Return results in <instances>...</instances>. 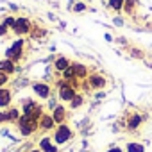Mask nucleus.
Segmentation results:
<instances>
[{"instance_id":"obj_1","label":"nucleus","mask_w":152,"mask_h":152,"mask_svg":"<svg viewBox=\"0 0 152 152\" xmlns=\"http://www.w3.org/2000/svg\"><path fill=\"white\" fill-rule=\"evenodd\" d=\"M16 127H18V131H20V134L22 136H32L39 127H38V120H34V118H31V116H25V115H22L20 116V120L16 122Z\"/></svg>"},{"instance_id":"obj_2","label":"nucleus","mask_w":152,"mask_h":152,"mask_svg":"<svg viewBox=\"0 0 152 152\" xmlns=\"http://www.w3.org/2000/svg\"><path fill=\"white\" fill-rule=\"evenodd\" d=\"M22 115L31 116V118H34V120L39 122V118H41V115H43V107H41L36 100L25 99V100H23V106H22Z\"/></svg>"},{"instance_id":"obj_3","label":"nucleus","mask_w":152,"mask_h":152,"mask_svg":"<svg viewBox=\"0 0 152 152\" xmlns=\"http://www.w3.org/2000/svg\"><path fill=\"white\" fill-rule=\"evenodd\" d=\"M72 136H73L72 127L66 125V124H61V125H57V127L54 129L52 140L56 141V145H64V143H68V141L72 140Z\"/></svg>"},{"instance_id":"obj_4","label":"nucleus","mask_w":152,"mask_h":152,"mask_svg":"<svg viewBox=\"0 0 152 152\" xmlns=\"http://www.w3.org/2000/svg\"><path fill=\"white\" fill-rule=\"evenodd\" d=\"M32 22L27 18V16H16V22H15V25L11 27V31L16 34V36H27V34H31L32 32Z\"/></svg>"},{"instance_id":"obj_5","label":"nucleus","mask_w":152,"mask_h":152,"mask_svg":"<svg viewBox=\"0 0 152 152\" xmlns=\"http://www.w3.org/2000/svg\"><path fill=\"white\" fill-rule=\"evenodd\" d=\"M23 48H25V41H23V38H20V39H16L6 50V57L11 59V61H15V63H18L22 59V56H23Z\"/></svg>"},{"instance_id":"obj_6","label":"nucleus","mask_w":152,"mask_h":152,"mask_svg":"<svg viewBox=\"0 0 152 152\" xmlns=\"http://www.w3.org/2000/svg\"><path fill=\"white\" fill-rule=\"evenodd\" d=\"M86 83L90 84L91 90H104L107 86L106 77H104V75H100V73H90V77H88Z\"/></svg>"},{"instance_id":"obj_7","label":"nucleus","mask_w":152,"mask_h":152,"mask_svg":"<svg viewBox=\"0 0 152 152\" xmlns=\"http://www.w3.org/2000/svg\"><path fill=\"white\" fill-rule=\"evenodd\" d=\"M32 91L36 93L38 99H43V100H48L50 95H52V90L47 83H34L32 84Z\"/></svg>"},{"instance_id":"obj_8","label":"nucleus","mask_w":152,"mask_h":152,"mask_svg":"<svg viewBox=\"0 0 152 152\" xmlns=\"http://www.w3.org/2000/svg\"><path fill=\"white\" fill-rule=\"evenodd\" d=\"M38 127L41 131H54L57 127V124H56V120L52 118L50 113H43L41 118H39V122H38Z\"/></svg>"},{"instance_id":"obj_9","label":"nucleus","mask_w":152,"mask_h":152,"mask_svg":"<svg viewBox=\"0 0 152 152\" xmlns=\"http://www.w3.org/2000/svg\"><path fill=\"white\" fill-rule=\"evenodd\" d=\"M50 115H52V118L56 120V124H57V125H61V124H66L68 111H66V107H64V106H57V107H54Z\"/></svg>"},{"instance_id":"obj_10","label":"nucleus","mask_w":152,"mask_h":152,"mask_svg":"<svg viewBox=\"0 0 152 152\" xmlns=\"http://www.w3.org/2000/svg\"><path fill=\"white\" fill-rule=\"evenodd\" d=\"M39 148L43 152H57V145L54 140H50V136H43L39 140Z\"/></svg>"},{"instance_id":"obj_11","label":"nucleus","mask_w":152,"mask_h":152,"mask_svg":"<svg viewBox=\"0 0 152 152\" xmlns=\"http://www.w3.org/2000/svg\"><path fill=\"white\" fill-rule=\"evenodd\" d=\"M0 72H4V73H7V75H13V73L16 72V63L11 61V59H7V57L0 59Z\"/></svg>"},{"instance_id":"obj_12","label":"nucleus","mask_w":152,"mask_h":152,"mask_svg":"<svg viewBox=\"0 0 152 152\" xmlns=\"http://www.w3.org/2000/svg\"><path fill=\"white\" fill-rule=\"evenodd\" d=\"M72 66V63H70V59L68 57H64V56H59L56 61H54V70L57 72V73H63L66 68H70Z\"/></svg>"},{"instance_id":"obj_13","label":"nucleus","mask_w":152,"mask_h":152,"mask_svg":"<svg viewBox=\"0 0 152 152\" xmlns=\"http://www.w3.org/2000/svg\"><path fill=\"white\" fill-rule=\"evenodd\" d=\"M13 100V93L7 88H0V109L2 107H9Z\"/></svg>"},{"instance_id":"obj_14","label":"nucleus","mask_w":152,"mask_h":152,"mask_svg":"<svg viewBox=\"0 0 152 152\" xmlns=\"http://www.w3.org/2000/svg\"><path fill=\"white\" fill-rule=\"evenodd\" d=\"M73 70H75V77H77L79 81H84V79L90 77L88 68H86L84 64H81V63H75V64H73Z\"/></svg>"},{"instance_id":"obj_15","label":"nucleus","mask_w":152,"mask_h":152,"mask_svg":"<svg viewBox=\"0 0 152 152\" xmlns=\"http://www.w3.org/2000/svg\"><path fill=\"white\" fill-rule=\"evenodd\" d=\"M141 122H143V118H141L138 113H132V115L127 118V129H129V131H136V129L141 125Z\"/></svg>"},{"instance_id":"obj_16","label":"nucleus","mask_w":152,"mask_h":152,"mask_svg":"<svg viewBox=\"0 0 152 152\" xmlns=\"http://www.w3.org/2000/svg\"><path fill=\"white\" fill-rule=\"evenodd\" d=\"M124 4H125V0H107V7L115 13L124 11Z\"/></svg>"},{"instance_id":"obj_17","label":"nucleus","mask_w":152,"mask_h":152,"mask_svg":"<svg viewBox=\"0 0 152 152\" xmlns=\"http://www.w3.org/2000/svg\"><path fill=\"white\" fill-rule=\"evenodd\" d=\"M20 116H22V113H20V109L18 107H9L7 109V122H18L20 120Z\"/></svg>"},{"instance_id":"obj_18","label":"nucleus","mask_w":152,"mask_h":152,"mask_svg":"<svg viewBox=\"0 0 152 152\" xmlns=\"http://www.w3.org/2000/svg\"><path fill=\"white\" fill-rule=\"evenodd\" d=\"M125 150H127V152H145V147H143L141 143H136V141H131V143H127V147H125Z\"/></svg>"},{"instance_id":"obj_19","label":"nucleus","mask_w":152,"mask_h":152,"mask_svg":"<svg viewBox=\"0 0 152 152\" xmlns=\"http://www.w3.org/2000/svg\"><path fill=\"white\" fill-rule=\"evenodd\" d=\"M136 6H138V0H125V4H124V13L132 15Z\"/></svg>"},{"instance_id":"obj_20","label":"nucleus","mask_w":152,"mask_h":152,"mask_svg":"<svg viewBox=\"0 0 152 152\" xmlns=\"http://www.w3.org/2000/svg\"><path fill=\"white\" fill-rule=\"evenodd\" d=\"M83 104H84V97L77 93V95H75V97L72 99V102H70V107H72V109H77V107H81Z\"/></svg>"},{"instance_id":"obj_21","label":"nucleus","mask_w":152,"mask_h":152,"mask_svg":"<svg viewBox=\"0 0 152 152\" xmlns=\"http://www.w3.org/2000/svg\"><path fill=\"white\" fill-rule=\"evenodd\" d=\"M9 83V75L4 73V72H0V88H6Z\"/></svg>"},{"instance_id":"obj_22","label":"nucleus","mask_w":152,"mask_h":152,"mask_svg":"<svg viewBox=\"0 0 152 152\" xmlns=\"http://www.w3.org/2000/svg\"><path fill=\"white\" fill-rule=\"evenodd\" d=\"M15 22H16V16H6V18L2 20V23H4L6 27H9V29L15 25Z\"/></svg>"},{"instance_id":"obj_23","label":"nucleus","mask_w":152,"mask_h":152,"mask_svg":"<svg viewBox=\"0 0 152 152\" xmlns=\"http://www.w3.org/2000/svg\"><path fill=\"white\" fill-rule=\"evenodd\" d=\"M45 34H47V31H45V29H36V27L32 29V38H36V36H38V38H43Z\"/></svg>"},{"instance_id":"obj_24","label":"nucleus","mask_w":152,"mask_h":152,"mask_svg":"<svg viewBox=\"0 0 152 152\" xmlns=\"http://www.w3.org/2000/svg\"><path fill=\"white\" fill-rule=\"evenodd\" d=\"M73 9L79 13V11H84V9H86V6H84L83 2H77V4H75V7H73Z\"/></svg>"},{"instance_id":"obj_25","label":"nucleus","mask_w":152,"mask_h":152,"mask_svg":"<svg viewBox=\"0 0 152 152\" xmlns=\"http://www.w3.org/2000/svg\"><path fill=\"white\" fill-rule=\"evenodd\" d=\"M7 29H9V27H6L2 22H0V36H6V34H7Z\"/></svg>"},{"instance_id":"obj_26","label":"nucleus","mask_w":152,"mask_h":152,"mask_svg":"<svg viewBox=\"0 0 152 152\" xmlns=\"http://www.w3.org/2000/svg\"><path fill=\"white\" fill-rule=\"evenodd\" d=\"M7 122V111H0V124Z\"/></svg>"},{"instance_id":"obj_27","label":"nucleus","mask_w":152,"mask_h":152,"mask_svg":"<svg viewBox=\"0 0 152 152\" xmlns=\"http://www.w3.org/2000/svg\"><path fill=\"white\" fill-rule=\"evenodd\" d=\"M48 107H50V109H54V107H57V104H56V99H52V97L48 99Z\"/></svg>"},{"instance_id":"obj_28","label":"nucleus","mask_w":152,"mask_h":152,"mask_svg":"<svg viewBox=\"0 0 152 152\" xmlns=\"http://www.w3.org/2000/svg\"><path fill=\"white\" fill-rule=\"evenodd\" d=\"M106 152H124V148H122V147H111V148H107Z\"/></svg>"},{"instance_id":"obj_29","label":"nucleus","mask_w":152,"mask_h":152,"mask_svg":"<svg viewBox=\"0 0 152 152\" xmlns=\"http://www.w3.org/2000/svg\"><path fill=\"white\" fill-rule=\"evenodd\" d=\"M31 152H43V150H41V148H39V147H38V148H32V150H31Z\"/></svg>"}]
</instances>
